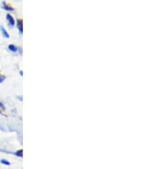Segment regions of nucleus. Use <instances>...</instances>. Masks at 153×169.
<instances>
[{"label": "nucleus", "instance_id": "nucleus-2", "mask_svg": "<svg viewBox=\"0 0 153 169\" xmlns=\"http://www.w3.org/2000/svg\"><path fill=\"white\" fill-rule=\"evenodd\" d=\"M17 27L19 29L20 34H22V33H23V21H22V20H17Z\"/></svg>", "mask_w": 153, "mask_h": 169}, {"label": "nucleus", "instance_id": "nucleus-7", "mask_svg": "<svg viewBox=\"0 0 153 169\" xmlns=\"http://www.w3.org/2000/svg\"><path fill=\"white\" fill-rule=\"evenodd\" d=\"M0 161H1L2 164H4V165H6V166H9V165H10V163H9L7 160H5V159H2Z\"/></svg>", "mask_w": 153, "mask_h": 169}, {"label": "nucleus", "instance_id": "nucleus-9", "mask_svg": "<svg viewBox=\"0 0 153 169\" xmlns=\"http://www.w3.org/2000/svg\"><path fill=\"white\" fill-rule=\"evenodd\" d=\"M0 113H1V111H0Z\"/></svg>", "mask_w": 153, "mask_h": 169}, {"label": "nucleus", "instance_id": "nucleus-5", "mask_svg": "<svg viewBox=\"0 0 153 169\" xmlns=\"http://www.w3.org/2000/svg\"><path fill=\"white\" fill-rule=\"evenodd\" d=\"M8 50L10 51H12V52H16L17 51V48L16 47V45H14V44H9L8 46Z\"/></svg>", "mask_w": 153, "mask_h": 169}, {"label": "nucleus", "instance_id": "nucleus-4", "mask_svg": "<svg viewBox=\"0 0 153 169\" xmlns=\"http://www.w3.org/2000/svg\"><path fill=\"white\" fill-rule=\"evenodd\" d=\"M2 7H3V9H4L8 10V11H13V10H14V9L12 8V7H10L8 4H6V3H5V2H4V3H3Z\"/></svg>", "mask_w": 153, "mask_h": 169}, {"label": "nucleus", "instance_id": "nucleus-8", "mask_svg": "<svg viewBox=\"0 0 153 169\" xmlns=\"http://www.w3.org/2000/svg\"><path fill=\"white\" fill-rule=\"evenodd\" d=\"M4 79H5V77L4 76H2V75H0V83H2L4 80Z\"/></svg>", "mask_w": 153, "mask_h": 169}, {"label": "nucleus", "instance_id": "nucleus-6", "mask_svg": "<svg viewBox=\"0 0 153 169\" xmlns=\"http://www.w3.org/2000/svg\"><path fill=\"white\" fill-rule=\"evenodd\" d=\"M23 154V151H22V150H19L18 151H16V152L15 153V155H16V156H19V157H22V155Z\"/></svg>", "mask_w": 153, "mask_h": 169}, {"label": "nucleus", "instance_id": "nucleus-1", "mask_svg": "<svg viewBox=\"0 0 153 169\" xmlns=\"http://www.w3.org/2000/svg\"><path fill=\"white\" fill-rule=\"evenodd\" d=\"M6 17H7V21H8V24L11 27H13L14 25H15V20H14V18L11 16V15H9V14H7L6 15Z\"/></svg>", "mask_w": 153, "mask_h": 169}, {"label": "nucleus", "instance_id": "nucleus-3", "mask_svg": "<svg viewBox=\"0 0 153 169\" xmlns=\"http://www.w3.org/2000/svg\"><path fill=\"white\" fill-rule=\"evenodd\" d=\"M0 30H1L2 34H3V36H4V38H6V39H8V38H9V34H8V33L6 31V29H5L4 26H0Z\"/></svg>", "mask_w": 153, "mask_h": 169}]
</instances>
